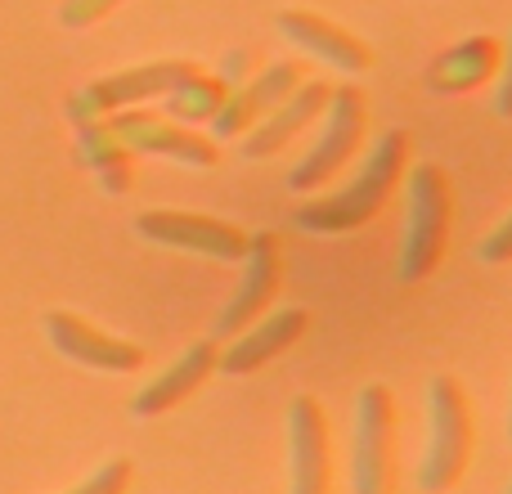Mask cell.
<instances>
[{
    "instance_id": "cell-1",
    "label": "cell",
    "mask_w": 512,
    "mask_h": 494,
    "mask_svg": "<svg viewBox=\"0 0 512 494\" xmlns=\"http://www.w3.org/2000/svg\"><path fill=\"white\" fill-rule=\"evenodd\" d=\"M409 162H414V135L405 126H391L369 144L364 162L355 167V176L342 189L315 198L297 212V230L306 234H351L364 230L373 216H382V207L396 198L400 180H405Z\"/></svg>"
},
{
    "instance_id": "cell-2",
    "label": "cell",
    "mask_w": 512,
    "mask_h": 494,
    "mask_svg": "<svg viewBox=\"0 0 512 494\" xmlns=\"http://www.w3.org/2000/svg\"><path fill=\"white\" fill-rule=\"evenodd\" d=\"M409 176V194H405V239H400V279L405 283H423L441 270L445 247L454 234V185L450 171L436 162H414Z\"/></svg>"
},
{
    "instance_id": "cell-3",
    "label": "cell",
    "mask_w": 512,
    "mask_h": 494,
    "mask_svg": "<svg viewBox=\"0 0 512 494\" xmlns=\"http://www.w3.org/2000/svg\"><path fill=\"white\" fill-rule=\"evenodd\" d=\"M477 427H472L468 391L454 373H436L427 382V450L418 463V490L423 494H450L468 477Z\"/></svg>"
},
{
    "instance_id": "cell-4",
    "label": "cell",
    "mask_w": 512,
    "mask_h": 494,
    "mask_svg": "<svg viewBox=\"0 0 512 494\" xmlns=\"http://www.w3.org/2000/svg\"><path fill=\"white\" fill-rule=\"evenodd\" d=\"M364 135H369V95L346 81L328 95V108L319 117V140L292 167L288 189L292 194H315L328 180H337L355 162V153L364 149Z\"/></svg>"
},
{
    "instance_id": "cell-5",
    "label": "cell",
    "mask_w": 512,
    "mask_h": 494,
    "mask_svg": "<svg viewBox=\"0 0 512 494\" xmlns=\"http://www.w3.org/2000/svg\"><path fill=\"white\" fill-rule=\"evenodd\" d=\"M396 400L382 382L355 396V432H351V490L355 494H396Z\"/></svg>"
},
{
    "instance_id": "cell-6",
    "label": "cell",
    "mask_w": 512,
    "mask_h": 494,
    "mask_svg": "<svg viewBox=\"0 0 512 494\" xmlns=\"http://www.w3.org/2000/svg\"><path fill=\"white\" fill-rule=\"evenodd\" d=\"M194 72H203L194 59H153V63H135V68L113 72V77H99L68 99V122H81V117H113V113H122V108L162 99L167 90H176L180 81L194 77Z\"/></svg>"
},
{
    "instance_id": "cell-7",
    "label": "cell",
    "mask_w": 512,
    "mask_h": 494,
    "mask_svg": "<svg viewBox=\"0 0 512 494\" xmlns=\"http://www.w3.org/2000/svg\"><path fill=\"white\" fill-rule=\"evenodd\" d=\"M243 274L234 283V297L221 306L212 324V337L216 342H230L239 337L243 328H252L261 315H270L274 297L283 288V243L274 230H256L248 234V252H243Z\"/></svg>"
},
{
    "instance_id": "cell-8",
    "label": "cell",
    "mask_w": 512,
    "mask_h": 494,
    "mask_svg": "<svg viewBox=\"0 0 512 494\" xmlns=\"http://www.w3.org/2000/svg\"><path fill=\"white\" fill-rule=\"evenodd\" d=\"M135 234L149 239L153 247H171V252H189V256H207V261H243L248 252V230L230 221H216V216H194V212H167V207H153V212L135 216Z\"/></svg>"
},
{
    "instance_id": "cell-9",
    "label": "cell",
    "mask_w": 512,
    "mask_h": 494,
    "mask_svg": "<svg viewBox=\"0 0 512 494\" xmlns=\"http://www.w3.org/2000/svg\"><path fill=\"white\" fill-rule=\"evenodd\" d=\"M333 432L315 396H297L288 405V494H333Z\"/></svg>"
},
{
    "instance_id": "cell-10",
    "label": "cell",
    "mask_w": 512,
    "mask_h": 494,
    "mask_svg": "<svg viewBox=\"0 0 512 494\" xmlns=\"http://www.w3.org/2000/svg\"><path fill=\"white\" fill-rule=\"evenodd\" d=\"M108 126L117 131V140L131 153H153V158H171L180 167H216L221 149H216L212 135H198L194 126L171 122L167 113H149V108H122V113L108 117Z\"/></svg>"
},
{
    "instance_id": "cell-11",
    "label": "cell",
    "mask_w": 512,
    "mask_h": 494,
    "mask_svg": "<svg viewBox=\"0 0 512 494\" xmlns=\"http://www.w3.org/2000/svg\"><path fill=\"white\" fill-rule=\"evenodd\" d=\"M306 77L310 72L301 59H274V63H265V68H256L239 90L225 95L221 113L207 122L212 126V140H243V135H248L265 113H274Z\"/></svg>"
},
{
    "instance_id": "cell-12",
    "label": "cell",
    "mask_w": 512,
    "mask_h": 494,
    "mask_svg": "<svg viewBox=\"0 0 512 494\" xmlns=\"http://www.w3.org/2000/svg\"><path fill=\"white\" fill-rule=\"evenodd\" d=\"M274 27H279L283 41L297 45L306 59L328 63V68H337L342 77H360V72L373 68L369 41H360L355 32H346L342 23H333V18L315 14V9H279Z\"/></svg>"
},
{
    "instance_id": "cell-13",
    "label": "cell",
    "mask_w": 512,
    "mask_h": 494,
    "mask_svg": "<svg viewBox=\"0 0 512 494\" xmlns=\"http://www.w3.org/2000/svg\"><path fill=\"white\" fill-rule=\"evenodd\" d=\"M45 337H50V346L63 360L86 364V369H95V373H135L149 360L144 346L122 342V337L86 324V319L72 315V310H50V315H45Z\"/></svg>"
},
{
    "instance_id": "cell-14",
    "label": "cell",
    "mask_w": 512,
    "mask_h": 494,
    "mask_svg": "<svg viewBox=\"0 0 512 494\" xmlns=\"http://www.w3.org/2000/svg\"><path fill=\"white\" fill-rule=\"evenodd\" d=\"M310 319H315V315H310V310H301V306L270 310V315H261L252 328H243L239 337H230V346L221 351L216 369L230 373V378H248V373L265 369V364L279 360L283 351H292V346L310 333Z\"/></svg>"
},
{
    "instance_id": "cell-15",
    "label": "cell",
    "mask_w": 512,
    "mask_h": 494,
    "mask_svg": "<svg viewBox=\"0 0 512 494\" xmlns=\"http://www.w3.org/2000/svg\"><path fill=\"white\" fill-rule=\"evenodd\" d=\"M328 95H333V86H328V81L306 77L279 108H274V113H265L261 122L243 135V158L265 162V158H274V153L288 149L292 140H301V135H306L319 117H324Z\"/></svg>"
},
{
    "instance_id": "cell-16",
    "label": "cell",
    "mask_w": 512,
    "mask_h": 494,
    "mask_svg": "<svg viewBox=\"0 0 512 494\" xmlns=\"http://www.w3.org/2000/svg\"><path fill=\"white\" fill-rule=\"evenodd\" d=\"M216 360H221V342H216V337H198V342H189L185 355H176V360H171L167 369H162L158 378L149 382V387L135 391L131 414L135 418H162V414H171V409L185 405V400L194 396V391L203 387L207 378H212Z\"/></svg>"
},
{
    "instance_id": "cell-17",
    "label": "cell",
    "mask_w": 512,
    "mask_h": 494,
    "mask_svg": "<svg viewBox=\"0 0 512 494\" xmlns=\"http://www.w3.org/2000/svg\"><path fill=\"white\" fill-rule=\"evenodd\" d=\"M499 68H504V41L481 32V36H468V41L436 54L432 68H427V90L445 95V99L472 95V90H481L486 81H495Z\"/></svg>"
},
{
    "instance_id": "cell-18",
    "label": "cell",
    "mask_w": 512,
    "mask_h": 494,
    "mask_svg": "<svg viewBox=\"0 0 512 494\" xmlns=\"http://www.w3.org/2000/svg\"><path fill=\"white\" fill-rule=\"evenodd\" d=\"M72 126H77L81 162L95 171V180L104 185V194H113V198L131 194V185H135V153L117 140V131L108 126V117H81V122H72Z\"/></svg>"
},
{
    "instance_id": "cell-19",
    "label": "cell",
    "mask_w": 512,
    "mask_h": 494,
    "mask_svg": "<svg viewBox=\"0 0 512 494\" xmlns=\"http://www.w3.org/2000/svg\"><path fill=\"white\" fill-rule=\"evenodd\" d=\"M225 95H230V81L212 77V72H194L189 81H180L176 90H167V117L180 126H203L221 113Z\"/></svg>"
},
{
    "instance_id": "cell-20",
    "label": "cell",
    "mask_w": 512,
    "mask_h": 494,
    "mask_svg": "<svg viewBox=\"0 0 512 494\" xmlns=\"http://www.w3.org/2000/svg\"><path fill=\"white\" fill-rule=\"evenodd\" d=\"M131 481H135L131 459H108L104 468H95L86 481H81V486H72L63 494H126V490H131Z\"/></svg>"
},
{
    "instance_id": "cell-21",
    "label": "cell",
    "mask_w": 512,
    "mask_h": 494,
    "mask_svg": "<svg viewBox=\"0 0 512 494\" xmlns=\"http://www.w3.org/2000/svg\"><path fill=\"white\" fill-rule=\"evenodd\" d=\"M117 5H126V0H63L59 5V23L68 27V32H86V27H95L99 18H108Z\"/></svg>"
},
{
    "instance_id": "cell-22",
    "label": "cell",
    "mask_w": 512,
    "mask_h": 494,
    "mask_svg": "<svg viewBox=\"0 0 512 494\" xmlns=\"http://www.w3.org/2000/svg\"><path fill=\"white\" fill-rule=\"evenodd\" d=\"M477 261L481 265H508L512 261V212L477 243Z\"/></svg>"
},
{
    "instance_id": "cell-23",
    "label": "cell",
    "mask_w": 512,
    "mask_h": 494,
    "mask_svg": "<svg viewBox=\"0 0 512 494\" xmlns=\"http://www.w3.org/2000/svg\"><path fill=\"white\" fill-rule=\"evenodd\" d=\"M499 86H495V117H504V122H512V36H508V45H504V68H499Z\"/></svg>"
},
{
    "instance_id": "cell-24",
    "label": "cell",
    "mask_w": 512,
    "mask_h": 494,
    "mask_svg": "<svg viewBox=\"0 0 512 494\" xmlns=\"http://www.w3.org/2000/svg\"><path fill=\"white\" fill-rule=\"evenodd\" d=\"M508 441H512V414H508Z\"/></svg>"
},
{
    "instance_id": "cell-25",
    "label": "cell",
    "mask_w": 512,
    "mask_h": 494,
    "mask_svg": "<svg viewBox=\"0 0 512 494\" xmlns=\"http://www.w3.org/2000/svg\"><path fill=\"white\" fill-rule=\"evenodd\" d=\"M508 494H512V481H508Z\"/></svg>"
}]
</instances>
